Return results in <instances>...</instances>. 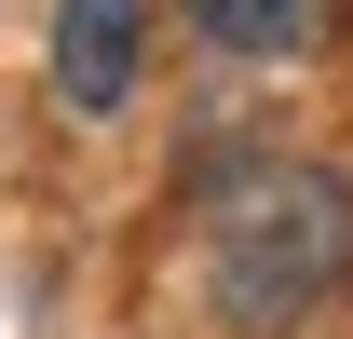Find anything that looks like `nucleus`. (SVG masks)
<instances>
[{
    "label": "nucleus",
    "instance_id": "1",
    "mask_svg": "<svg viewBox=\"0 0 353 339\" xmlns=\"http://www.w3.org/2000/svg\"><path fill=\"white\" fill-rule=\"evenodd\" d=\"M340 285H353V176H326V163H245V176L204 190V298H218V326L285 339Z\"/></svg>",
    "mask_w": 353,
    "mask_h": 339
},
{
    "label": "nucleus",
    "instance_id": "2",
    "mask_svg": "<svg viewBox=\"0 0 353 339\" xmlns=\"http://www.w3.org/2000/svg\"><path fill=\"white\" fill-rule=\"evenodd\" d=\"M136 82H150V0H54V95L109 123L136 109Z\"/></svg>",
    "mask_w": 353,
    "mask_h": 339
},
{
    "label": "nucleus",
    "instance_id": "3",
    "mask_svg": "<svg viewBox=\"0 0 353 339\" xmlns=\"http://www.w3.org/2000/svg\"><path fill=\"white\" fill-rule=\"evenodd\" d=\"M176 14H190L218 54H312L340 28V0H176Z\"/></svg>",
    "mask_w": 353,
    "mask_h": 339
}]
</instances>
